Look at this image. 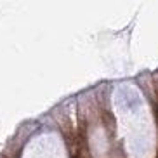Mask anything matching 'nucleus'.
<instances>
[{
    "mask_svg": "<svg viewBox=\"0 0 158 158\" xmlns=\"http://www.w3.org/2000/svg\"><path fill=\"white\" fill-rule=\"evenodd\" d=\"M155 118H156V125H158V106H156V110H155Z\"/></svg>",
    "mask_w": 158,
    "mask_h": 158,
    "instance_id": "obj_1",
    "label": "nucleus"
}]
</instances>
